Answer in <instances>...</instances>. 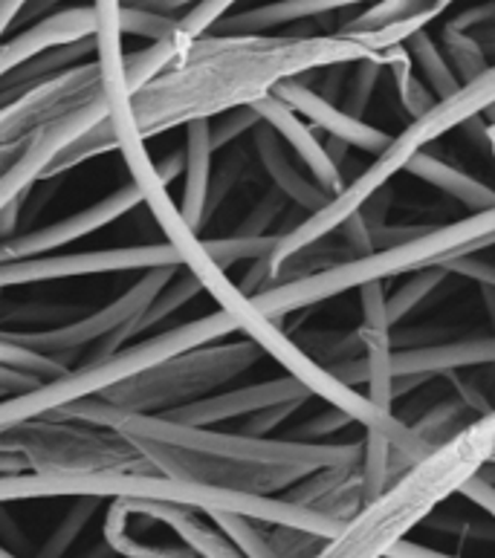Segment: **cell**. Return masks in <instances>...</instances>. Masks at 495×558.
I'll return each mask as SVG.
<instances>
[{
    "mask_svg": "<svg viewBox=\"0 0 495 558\" xmlns=\"http://www.w3.org/2000/svg\"><path fill=\"white\" fill-rule=\"evenodd\" d=\"M56 414L113 428L134 446L157 475L177 484L276 495L313 472L362 460V442H304L285 437H252L185 425L160 414H136L99 397L70 402Z\"/></svg>",
    "mask_w": 495,
    "mask_h": 558,
    "instance_id": "6da1fadb",
    "label": "cell"
},
{
    "mask_svg": "<svg viewBox=\"0 0 495 558\" xmlns=\"http://www.w3.org/2000/svg\"><path fill=\"white\" fill-rule=\"evenodd\" d=\"M495 460V409L475 417L452 440L391 481L362 504L342 530L322 544L316 558H386L414 526L426 524L437 507L458 495L472 475Z\"/></svg>",
    "mask_w": 495,
    "mask_h": 558,
    "instance_id": "7a4b0ae2",
    "label": "cell"
},
{
    "mask_svg": "<svg viewBox=\"0 0 495 558\" xmlns=\"http://www.w3.org/2000/svg\"><path fill=\"white\" fill-rule=\"evenodd\" d=\"M490 246H495V206L472 211L470 217H461L455 223L428 226L426 232L400 243L395 250H379L365 258L339 260L334 267L313 272V276L273 283L250 299L261 316L281 322L299 310H311L336 295L360 290L362 283L391 281V278L409 276L418 269H446L452 260L479 255L481 250H490Z\"/></svg>",
    "mask_w": 495,
    "mask_h": 558,
    "instance_id": "3957f363",
    "label": "cell"
},
{
    "mask_svg": "<svg viewBox=\"0 0 495 558\" xmlns=\"http://www.w3.org/2000/svg\"><path fill=\"white\" fill-rule=\"evenodd\" d=\"M495 101V64L484 75H479L475 82L463 84L461 90L452 93L449 99H440L435 108L423 113L418 119H409V125L395 134L386 142V148L377 150L371 166L357 174L351 183H345V189L336 197H330V203L325 209H319L316 215L302 217L299 223L290 229V232L281 234L273 258H269V283H273V276L276 269L285 264L287 258H293L295 252L307 250L313 243L325 241L330 234L339 229V226L365 206L369 197H374L377 192L388 189L391 180H395L400 171L409 168L420 150H426L435 140H440L444 134L461 128L467 119L479 117L484 113L487 105Z\"/></svg>",
    "mask_w": 495,
    "mask_h": 558,
    "instance_id": "277c9868",
    "label": "cell"
},
{
    "mask_svg": "<svg viewBox=\"0 0 495 558\" xmlns=\"http://www.w3.org/2000/svg\"><path fill=\"white\" fill-rule=\"evenodd\" d=\"M232 333H238L232 316H227L224 310H215L209 316L192 318L185 325L171 327L166 333H157L145 342L119 350L117 356L105 359V362H84L82 367H70L68 374L56 376L50 383H41L38 388H29L24 393H9L7 400H0V432H7L24 420L52 414V411L84 400V397H96L110 385L122 383L128 376L140 374L145 367L157 365L160 359L174 356L180 350L220 342Z\"/></svg>",
    "mask_w": 495,
    "mask_h": 558,
    "instance_id": "5b68a950",
    "label": "cell"
},
{
    "mask_svg": "<svg viewBox=\"0 0 495 558\" xmlns=\"http://www.w3.org/2000/svg\"><path fill=\"white\" fill-rule=\"evenodd\" d=\"M261 359L264 350L250 339H236V342L220 339L160 359L157 365L110 385L96 397L122 411L168 414L209 393L224 391L229 383H236L238 376L258 365Z\"/></svg>",
    "mask_w": 495,
    "mask_h": 558,
    "instance_id": "8992f818",
    "label": "cell"
},
{
    "mask_svg": "<svg viewBox=\"0 0 495 558\" xmlns=\"http://www.w3.org/2000/svg\"><path fill=\"white\" fill-rule=\"evenodd\" d=\"M0 446L17 451L26 472L44 475H157L113 428L44 414L0 432Z\"/></svg>",
    "mask_w": 495,
    "mask_h": 558,
    "instance_id": "52a82bcc",
    "label": "cell"
},
{
    "mask_svg": "<svg viewBox=\"0 0 495 558\" xmlns=\"http://www.w3.org/2000/svg\"><path fill=\"white\" fill-rule=\"evenodd\" d=\"M108 87L99 61H82L76 68L44 78L35 87L0 108V177L24 157L38 134L61 125L64 119L99 105H108Z\"/></svg>",
    "mask_w": 495,
    "mask_h": 558,
    "instance_id": "ba28073f",
    "label": "cell"
},
{
    "mask_svg": "<svg viewBox=\"0 0 495 558\" xmlns=\"http://www.w3.org/2000/svg\"><path fill=\"white\" fill-rule=\"evenodd\" d=\"M174 269L177 267L148 269L131 290H125L119 299L110 301L108 307L96 310L90 316L73 318V322L59 327H41V330H0V336L9 339V342L24 344V348L35 350V353H44V356L64 362L68 353H76V350L87 348V344L101 342L110 333H117L119 327H125L128 322L143 316L148 304L157 299V292L171 281Z\"/></svg>",
    "mask_w": 495,
    "mask_h": 558,
    "instance_id": "9c48e42d",
    "label": "cell"
},
{
    "mask_svg": "<svg viewBox=\"0 0 495 558\" xmlns=\"http://www.w3.org/2000/svg\"><path fill=\"white\" fill-rule=\"evenodd\" d=\"M183 267L171 243H143V246H113L90 252H52L41 258L0 264V292L26 283L61 281V278L110 276V272H148V269Z\"/></svg>",
    "mask_w": 495,
    "mask_h": 558,
    "instance_id": "30bf717a",
    "label": "cell"
},
{
    "mask_svg": "<svg viewBox=\"0 0 495 558\" xmlns=\"http://www.w3.org/2000/svg\"><path fill=\"white\" fill-rule=\"evenodd\" d=\"M143 203V194L134 183L122 185L108 197H101L93 206H84L76 215L56 220L50 226L33 229V232L12 234L7 241H0V264H15V260L41 258V255H52V252L64 250L70 243L84 241L87 234H96L105 226L117 223L119 217H125L128 211H134Z\"/></svg>",
    "mask_w": 495,
    "mask_h": 558,
    "instance_id": "8fae6325",
    "label": "cell"
},
{
    "mask_svg": "<svg viewBox=\"0 0 495 558\" xmlns=\"http://www.w3.org/2000/svg\"><path fill=\"white\" fill-rule=\"evenodd\" d=\"M313 393L304 388L293 376H278V379H267V383L241 385V388H224L218 393H209L197 402H189L183 409L168 411L160 417L174 420V423L185 425H203V428H215L229 420H244L258 414L273 405H285V402H311Z\"/></svg>",
    "mask_w": 495,
    "mask_h": 558,
    "instance_id": "7c38bea8",
    "label": "cell"
},
{
    "mask_svg": "<svg viewBox=\"0 0 495 558\" xmlns=\"http://www.w3.org/2000/svg\"><path fill=\"white\" fill-rule=\"evenodd\" d=\"M273 96L285 101L290 110H295L311 128H322L330 140L345 142L348 148L365 150L371 157L386 148V142L391 140V134H386L383 128L351 117L348 110L325 99L319 90H313L311 84H304L302 78H287L273 90Z\"/></svg>",
    "mask_w": 495,
    "mask_h": 558,
    "instance_id": "4fadbf2b",
    "label": "cell"
},
{
    "mask_svg": "<svg viewBox=\"0 0 495 558\" xmlns=\"http://www.w3.org/2000/svg\"><path fill=\"white\" fill-rule=\"evenodd\" d=\"M490 365H495V333L461 336V339H446V342L391 353L395 379H420V383Z\"/></svg>",
    "mask_w": 495,
    "mask_h": 558,
    "instance_id": "5bb4252c",
    "label": "cell"
},
{
    "mask_svg": "<svg viewBox=\"0 0 495 558\" xmlns=\"http://www.w3.org/2000/svg\"><path fill=\"white\" fill-rule=\"evenodd\" d=\"M252 110L258 113V119L264 122V125H269L278 136H281V142H285L287 148L293 150V157L302 162L304 171H307V174H311L313 180H316V183L330 194V197H336V194L342 192L345 189L342 168L336 166L334 159H330L325 142L316 136V131H313V128L307 125L295 110L287 108L285 101L276 99L273 93L264 96L261 101H255Z\"/></svg>",
    "mask_w": 495,
    "mask_h": 558,
    "instance_id": "9a60e30c",
    "label": "cell"
},
{
    "mask_svg": "<svg viewBox=\"0 0 495 558\" xmlns=\"http://www.w3.org/2000/svg\"><path fill=\"white\" fill-rule=\"evenodd\" d=\"M93 35H96V9L93 7H70L47 17H38L29 29L0 44V78L26 61L38 59L44 52L79 44L84 38H93Z\"/></svg>",
    "mask_w": 495,
    "mask_h": 558,
    "instance_id": "2e32d148",
    "label": "cell"
},
{
    "mask_svg": "<svg viewBox=\"0 0 495 558\" xmlns=\"http://www.w3.org/2000/svg\"><path fill=\"white\" fill-rule=\"evenodd\" d=\"M108 110L110 101L108 105H99V108L84 110V113H79V117L73 119H64L61 125L47 128L44 134L35 136L33 145L24 150V157L17 159L15 166L0 177V209H3L9 201H15L17 194H29V189H33L38 180H44L52 159L59 157L70 142H76L84 131H90L99 119L108 117Z\"/></svg>",
    "mask_w": 495,
    "mask_h": 558,
    "instance_id": "e0dca14e",
    "label": "cell"
},
{
    "mask_svg": "<svg viewBox=\"0 0 495 558\" xmlns=\"http://www.w3.org/2000/svg\"><path fill=\"white\" fill-rule=\"evenodd\" d=\"M154 526V518L143 509L136 498H113L105 509V544L110 553L122 558H194V553L185 547L177 535L171 538H154L148 530Z\"/></svg>",
    "mask_w": 495,
    "mask_h": 558,
    "instance_id": "ac0fdd59",
    "label": "cell"
},
{
    "mask_svg": "<svg viewBox=\"0 0 495 558\" xmlns=\"http://www.w3.org/2000/svg\"><path fill=\"white\" fill-rule=\"evenodd\" d=\"M252 150H255L261 168L273 180V189L285 194L290 206H295L304 215H316L328 206L330 194L304 171L302 162L293 157V150L287 148L281 136L264 122H258V128L252 131Z\"/></svg>",
    "mask_w": 495,
    "mask_h": 558,
    "instance_id": "d6986e66",
    "label": "cell"
},
{
    "mask_svg": "<svg viewBox=\"0 0 495 558\" xmlns=\"http://www.w3.org/2000/svg\"><path fill=\"white\" fill-rule=\"evenodd\" d=\"M287 500H293L299 507H307L313 512L348 521L357 515L365 504V489H362V460L345 463V466H330L313 472L304 481L285 492Z\"/></svg>",
    "mask_w": 495,
    "mask_h": 558,
    "instance_id": "ffe728a7",
    "label": "cell"
},
{
    "mask_svg": "<svg viewBox=\"0 0 495 558\" xmlns=\"http://www.w3.org/2000/svg\"><path fill=\"white\" fill-rule=\"evenodd\" d=\"M185 189L180 201V215L192 232L201 234L206 223V197H209L212 162H215V145H212V119H197L185 125Z\"/></svg>",
    "mask_w": 495,
    "mask_h": 558,
    "instance_id": "44dd1931",
    "label": "cell"
},
{
    "mask_svg": "<svg viewBox=\"0 0 495 558\" xmlns=\"http://www.w3.org/2000/svg\"><path fill=\"white\" fill-rule=\"evenodd\" d=\"M360 3H377V0H273L238 15H227L218 26L220 33H273L276 26L316 21V17L334 15L339 9L360 7Z\"/></svg>",
    "mask_w": 495,
    "mask_h": 558,
    "instance_id": "7402d4cb",
    "label": "cell"
},
{
    "mask_svg": "<svg viewBox=\"0 0 495 558\" xmlns=\"http://www.w3.org/2000/svg\"><path fill=\"white\" fill-rule=\"evenodd\" d=\"M406 171L412 177H418L420 183L432 185V189H437V192L446 194V197H452L455 203H461L463 209L484 211L495 206L493 185H487L484 180L470 174V171H463V168H458L455 162H449V159L437 157V154H432L428 148L420 150L418 157L409 162Z\"/></svg>",
    "mask_w": 495,
    "mask_h": 558,
    "instance_id": "603a6c76",
    "label": "cell"
},
{
    "mask_svg": "<svg viewBox=\"0 0 495 558\" xmlns=\"http://www.w3.org/2000/svg\"><path fill=\"white\" fill-rule=\"evenodd\" d=\"M403 47L406 52H409V59H412L418 75L426 82L428 90L435 93L437 101L449 99L452 93L461 90L463 84L458 82V75H455V70L449 68V61H446L444 50H440V44L428 35V29L412 35Z\"/></svg>",
    "mask_w": 495,
    "mask_h": 558,
    "instance_id": "cb8c5ba5",
    "label": "cell"
},
{
    "mask_svg": "<svg viewBox=\"0 0 495 558\" xmlns=\"http://www.w3.org/2000/svg\"><path fill=\"white\" fill-rule=\"evenodd\" d=\"M386 73H391V78H395L397 99H400L403 110L409 113V119L423 117V113H428L437 105L435 93L428 90L426 82L418 75L406 47L386 52Z\"/></svg>",
    "mask_w": 495,
    "mask_h": 558,
    "instance_id": "d4e9b609",
    "label": "cell"
},
{
    "mask_svg": "<svg viewBox=\"0 0 495 558\" xmlns=\"http://www.w3.org/2000/svg\"><path fill=\"white\" fill-rule=\"evenodd\" d=\"M281 234H229V238H215V241H203L209 258L218 264L224 272L236 264H255V260L273 258Z\"/></svg>",
    "mask_w": 495,
    "mask_h": 558,
    "instance_id": "484cf974",
    "label": "cell"
},
{
    "mask_svg": "<svg viewBox=\"0 0 495 558\" xmlns=\"http://www.w3.org/2000/svg\"><path fill=\"white\" fill-rule=\"evenodd\" d=\"M403 278L406 281L400 283V287H397L386 301L388 322H391V327H400V322H403L409 313H414L420 304H426L428 295L440 290V287L449 281V272H446L444 267H435V269H418V272H409V276Z\"/></svg>",
    "mask_w": 495,
    "mask_h": 558,
    "instance_id": "4316f807",
    "label": "cell"
},
{
    "mask_svg": "<svg viewBox=\"0 0 495 558\" xmlns=\"http://www.w3.org/2000/svg\"><path fill=\"white\" fill-rule=\"evenodd\" d=\"M437 44H440V50H444L449 68L455 70V75H458V82L461 84L475 82L479 75H484L493 68V61H490V56L484 52V47H481L470 33L444 26V29H440V41Z\"/></svg>",
    "mask_w": 495,
    "mask_h": 558,
    "instance_id": "83f0119b",
    "label": "cell"
},
{
    "mask_svg": "<svg viewBox=\"0 0 495 558\" xmlns=\"http://www.w3.org/2000/svg\"><path fill=\"white\" fill-rule=\"evenodd\" d=\"M472 420H475V414H472V411L452 393L449 400L435 402L418 423L409 425H412L414 432H418L428 446H435L437 449V446H444L446 440H452L455 434L461 432V428H467Z\"/></svg>",
    "mask_w": 495,
    "mask_h": 558,
    "instance_id": "f1b7e54d",
    "label": "cell"
},
{
    "mask_svg": "<svg viewBox=\"0 0 495 558\" xmlns=\"http://www.w3.org/2000/svg\"><path fill=\"white\" fill-rule=\"evenodd\" d=\"M209 521L236 544V550L244 558H281L276 547L269 544V535L264 530L267 524H258V521L236 515V512H209Z\"/></svg>",
    "mask_w": 495,
    "mask_h": 558,
    "instance_id": "f546056e",
    "label": "cell"
},
{
    "mask_svg": "<svg viewBox=\"0 0 495 558\" xmlns=\"http://www.w3.org/2000/svg\"><path fill=\"white\" fill-rule=\"evenodd\" d=\"M99 498H73L68 515L61 518L59 526L47 535V542L41 544V550L35 553V558H64L70 547L79 542V535L84 533V526L90 524L96 515Z\"/></svg>",
    "mask_w": 495,
    "mask_h": 558,
    "instance_id": "4dcf8cb0",
    "label": "cell"
},
{
    "mask_svg": "<svg viewBox=\"0 0 495 558\" xmlns=\"http://www.w3.org/2000/svg\"><path fill=\"white\" fill-rule=\"evenodd\" d=\"M395 477L391 446H388L386 434L377 432V428H365V440H362V489H365V500L379 495Z\"/></svg>",
    "mask_w": 495,
    "mask_h": 558,
    "instance_id": "1f68e13d",
    "label": "cell"
},
{
    "mask_svg": "<svg viewBox=\"0 0 495 558\" xmlns=\"http://www.w3.org/2000/svg\"><path fill=\"white\" fill-rule=\"evenodd\" d=\"M386 73V56H377V59H362L353 61L351 73H348V82H345L342 93V110H348L351 117L365 119L371 108V99L377 93V84Z\"/></svg>",
    "mask_w": 495,
    "mask_h": 558,
    "instance_id": "d6a6232c",
    "label": "cell"
},
{
    "mask_svg": "<svg viewBox=\"0 0 495 558\" xmlns=\"http://www.w3.org/2000/svg\"><path fill=\"white\" fill-rule=\"evenodd\" d=\"M437 0H377V3H371L365 12L348 21L342 29H336V33L342 35H365L374 33V29H383V26L395 24V21H403V17H412L418 12H426V9L435 7Z\"/></svg>",
    "mask_w": 495,
    "mask_h": 558,
    "instance_id": "836d02e7",
    "label": "cell"
},
{
    "mask_svg": "<svg viewBox=\"0 0 495 558\" xmlns=\"http://www.w3.org/2000/svg\"><path fill=\"white\" fill-rule=\"evenodd\" d=\"M246 162H250V154H246L244 148L232 145V154L224 157V162H220L218 168H212L209 197H206V220L224 206L229 192H236V185L241 183V177H244L246 171Z\"/></svg>",
    "mask_w": 495,
    "mask_h": 558,
    "instance_id": "e575fe53",
    "label": "cell"
},
{
    "mask_svg": "<svg viewBox=\"0 0 495 558\" xmlns=\"http://www.w3.org/2000/svg\"><path fill=\"white\" fill-rule=\"evenodd\" d=\"M0 365L17 367V371H26V374L41 376V379H56V376L68 374L70 371L68 362L44 356V353H35V350L24 348V344L9 342L3 336H0Z\"/></svg>",
    "mask_w": 495,
    "mask_h": 558,
    "instance_id": "d590c367",
    "label": "cell"
},
{
    "mask_svg": "<svg viewBox=\"0 0 495 558\" xmlns=\"http://www.w3.org/2000/svg\"><path fill=\"white\" fill-rule=\"evenodd\" d=\"M258 113L252 110V105L246 108H236L227 110V113H220V117L212 119V145L215 150H224L229 145H236L241 136L252 134L255 128H258Z\"/></svg>",
    "mask_w": 495,
    "mask_h": 558,
    "instance_id": "8d00e7d4",
    "label": "cell"
},
{
    "mask_svg": "<svg viewBox=\"0 0 495 558\" xmlns=\"http://www.w3.org/2000/svg\"><path fill=\"white\" fill-rule=\"evenodd\" d=\"M236 3L238 0H201L183 17H177L180 21V35L183 38H197V35L212 33L229 15V9L236 7Z\"/></svg>",
    "mask_w": 495,
    "mask_h": 558,
    "instance_id": "74e56055",
    "label": "cell"
},
{
    "mask_svg": "<svg viewBox=\"0 0 495 558\" xmlns=\"http://www.w3.org/2000/svg\"><path fill=\"white\" fill-rule=\"evenodd\" d=\"M269 544L276 547L281 558H316L322 550V544L328 538L322 535L304 533V530H293V526H269Z\"/></svg>",
    "mask_w": 495,
    "mask_h": 558,
    "instance_id": "f35d334b",
    "label": "cell"
},
{
    "mask_svg": "<svg viewBox=\"0 0 495 558\" xmlns=\"http://www.w3.org/2000/svg\"><path fill=\"white\" fill-rule=\"evenodd\" d=\"M287 206H290V203L285 201V194L276 192V189H269V192L252 206L250 215L244 217V223L238 226L236 234H269L273 223L281 220Z\"/></svg>",
    "mask_w": 495,
    "mask_h": 558,
    "instance_id": "ab89813d",
    "label": "cell"
},
{
    "mask_svg": "<svg viewBox=\"0 0 495 558\" xmlns=\"http://www.w3.org/2000/svg\"><path fill=\"white\" fill-rule=\"evenodd\" d=\"M348 425H353V420L345 414V411L334 409L328 405L325 411L319 414H313L307 423H302L299 428L293 432V440H304V442H322L325 437H334V434L345 432Z\"/></svg>",
    "mask_w": 495,
    "mask_h": 558,
    "instance_id": "60d3db41",
    "label": "cell"
},
{
    "mask_svg": "<svg viewBox=\"0 0 495 558\" xmlns=\"http://www.w3.org/2000/svg\"><path fill=\"white\" fill-rule=\"evenodd\" d=\"M339 238H342L345 243V255H348V260L351 258H365V255H371L374 252V234H371V226L365 223V217H362V211H353L348 220H345L339 229Z\"/></svg>",
    "mask_w": 495,
    "mask_h": 558,
    "instance_id": "b9f144b4",
    "label": "cell"
},
{
    "mask_svg": "<svg viewBox=\"0 0 495 558\" xmlns=\"http://www.w3.org/2000/svg\"><path fill=\"white\" fill-rule=\"evenodd\" d=\"M302 405H307V402H285V405H273V409L258 411V414H252V417L246 420L241 432L252 434V437H269L278 425H285Z\"/></svg>",
    "mask_w": 495,
    "mask_h": 558,
    "instance_id": "7bdbcfd3",
    "label": "cell"
},
{
    "mask_svg": "<svg viewBox=\"0 0 495 558\" xmlns=\"http://www.w3.org/2000/svg\"><path fill=\"white\" fill-rule=\"evenodd\" d=\"M446 272H452L455 278L472 281L475 287H493L495 290V260L479 258V255H467V258L452 260Z\"/></svg>",
    "mask_w": 495,
    "mask_h": 558,
    "instance_id": "ee69618b",
    "label": "cell"
},
{
    "mask_svg": "<svg viewBox=\"0 0 495 558\" xmlns=\"http://www.w3.org/2000/svg\"><path fill=\"white\" fill-rule=\"evenodd\" d=\"M449 379H452L455 397H458V400H461L463 405L475 414V417H484V414H490V411L495 409L493 397H490V393L475 383V379H467V376L461 374H449Z\"/></svg>",
    "mask_w": 495,
    "mask_h": 558,
    "instance_id": "f6af8a7d",
    "label": "cell"
},
{
    "mask_svg": "<svg viewBox=\"0 0 495 558\" xmlns=\"http://www.w3.org/2000/svg\"><path fill=\"white\" fill-rule=\"evenodd\" d=\"M446 26L461 29V33H472V29L495 26V0H484V3H475V7L463 9V12H458V15H455Z\"/></svg>",
    "mask_w": 495,
    "mask_h": 558,
    "instance_id": "bcb514c9",
    "label": "cell"
},
{
    "mask_svg": "<svg viewBox=\"0 0 495 558\" xmlns=\"http://www.w3.org/2000/svg\"><path fill=\"white\" fill-rule=\"evenodd\" d=\"M458 495L470 500V504H475L479 509H484L490 518H495V484H490L487 477L472 475L470 481L458 489Z\"/></svg>",
    "mask_w": 495,
    "mask_h": 558,
    "instance_id": "7dc6e473",
    "label": "cell"
},
{
    "mask_svg": "<svg viewBox=\"0 0 495 558\" xmlns=\"http://www.w3.org/2000/svg\"><path fill=\"white\" fill-rule=\"evenodd\" d=\"M41 383H50V379L26 374V371H17V367L0 365V393H24L29 388H38Z\"/></svg>",
    "mask_w": 495,
    "mask_h": 558,
    "instance_id": "c3c4849f",
    "label": "cell"
},
{
    "mask_svg": "<svg viewBox=\"0 0 495 558\" xmlns=\"http://www.w3.org/2000/svg\"><path fill=\"white\" fill-rule=\"evenodd\" d=\"M386 558H463V556H455V553H444V550H435V547H426V544H414V542H400L395 550L388 553Z\"/></svg>",
    "mask_w": 495,
    "mask_h": 558,
    "instance_id": "681fc988",
    "label": "cell"
},
{
    "mask_svg": "<svg viewBox=\"0 0 495 558\" xmlns=\"http://www.w3.org/2000/svg\"><path fill=\"white\" fill-rule=\"evenodd\" d=\"M26 194H17L15 201H9L3 209H0V241L12 238L17 229V220H21V209H24Z\"/></svg>",
    "mask_w": 495,
    "mask_h": 558,
    "instance_id": "f907efd6",
    "label": "cell"
},
{
    "mask_svg": "<svg viewBox=\"0 0 495 558\" xmlns=\"http://www.w3.org/2000/svg\"><path fill=\"white\" fill-rule=\"evenodd\" d=\"M183 171H185V150L183 148L174 150L171 157H166V162H160V166H157V174H160V180L166 185H171V180L183 174Z\"/></svg>",
    "mask_w": 495,
    "mask_h": 558,
    "instance_id": "816d5d0a",
    "label": "cell"
},
{
    "mask_svg": "<svg viewBox=\"0 0 495 558\" xmlns=\"http://www.w3.org/2000/svg\"><path fill=\"white\" fill-rule=\"evenodd\" d=\"M59 3H64V0H29L21 15H26V17H47V12L59 7Z\"/></svg>",
    "mask_w": 495,
    "mask_h": 558,
    "instance_id": "f5cc1de1",
    "label": "cell"
},
{
    "mask_svg": "<svg viewBox=\"0 0 495 558\" xmlns=\"http://www.w3.org/2000/svg\"><path fill=\"white\" fill-rule=\"evenodd\" d=\"M479 290H481V299H484V310H487L490 325L495 327V290L493 287H479Z\"/></svg>",
    "mask_w": 495,
    "mask_h": 558,
    "instance_id": "db71d44e",
    "label": "cell"
},
{
    "mask_svg": "<svg viewBox=\"0 0 495 558\" xmlns=\"http://www.w3.org/2000/svg\"><path fill=\"white\" fill-rule=\"evenodd\" d=\"M481 119L487 122V134H495V101H493V105H487V108H484Z\"/></svg>",
    "mask_w": 495,
    "mask_h": 558,
    "instance_id": "11a10c76",
    "label": "cell"
},
{
    "mask_svg": "<svg viewBox=\"0 0 495 558\" xmlns=\"http://www.w3.org/2000/svg\"><path fill=\"white\" fill-rule=\"evenodd\" d=\"M0 558H17V556L9 550V547H3V544H0Z\"/></svg>",
    "mask_w": 495,
    "mask_h": 558,
    "instance_id": "9f6ffc18",
    "label": "cell"
},
{
    "mask_svg": "<svg viewBox=\"0 0 495 558\" xmlns=\"http://www.w3.org/2000/svg\"><path fill=\"white\" fill-rule=\"evenodd\" d=\"M487 142H490V150H493V157H495V134H487Z\"/></svg>",
    "mask_w": 495,
    "mask_h": 558,
    "instance_id": "6f0895ef",
    "label": "cell"
},
{
    "mask_svg": "<svg viewBox=\"0 0 495 558\" xmlns=\"http://www.w3.org/2000/svg\"><path fill=\"white\" fill-rule=\"evenodd\" d=\"M0 397H3V393H0Z\"/></svg>",
    "mask_w": 495,
    "mask_h": 558,
    "instance_id": "680465c9",
    "label": "cell"
}]
</instances>
